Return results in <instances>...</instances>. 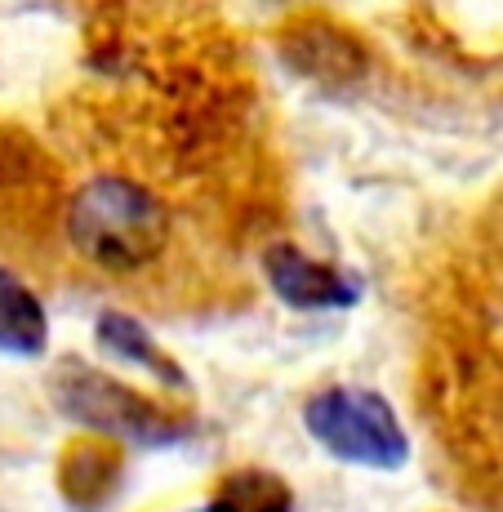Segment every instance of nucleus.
<instances>
[{
  "label": "nucleus",
  "mask_w": 503,
  "mask_h": 512,
  "mask_svg": "<svg viewBox=\"0 0 503 512\" xmlns=\"http://www.w3.org/2000/svg\"><path fill=\"white\" fill-rule=\"evenodd\" d=\"M49 401L72 428H81L85 437H103L116 446H143V450H161V446H179L187 437V419H179L174 410H165L161 401L134 392L130 383L112 379L98 366L81 357H63L49 370Z\"/></svg>",
  "instance_id": "2"
},
{
  "label": "nucleus",
  "mask_w": 503,
  "mask_h": 512,
  "mask_svg": "<svg viewBox=\"0 0 503 512\" xmlns=\"http://www.w3.org/2000/svg\"><path fill=\"white\" fill-rule=\"evenodd\" d=\"M263 277H268L272 294L285 308H299V312H339L361 299V285L348 272L312 259L299 245H272L263 254Z\"/></svg>",
  "instance_id": "4"
},
{
  "label": "nucleus",
  "mask_w": 503,
  "mask_h": 512,
  "mask_svg": "<svg viewBox=\"0 0 503 512\" xmlns=\"http://www.w3.org/2000/svg\"><path fill=\"white\" fill-rule=\"evenodd\" d=\"M67 245L103 272H143L170 250L174 214L152 187L98 174L85 179L63 214Z\"/></svg>",
  "instance_id": "1"
},
{
  "label": "nucleus",
  "mask_w": 503,
  "mask_h": 512,
  "mask_svg": "<svg viewBox=\"0 0 503 512\" xmlns=\"http://www.w3.org/2000/svg\"><path fill=\"white\" fill-rule=\"evenodd\" d=\"M121 472H125L121 446L81 432V437H72L63 446V455H58V490H63V499L72 508L94 512L112 499Z\"/></svg>",
  "instance_id": "6"
},
{
  "label": "nucleus",
  "mask_w": 503,
  "mask_h": 512,
  "mask_svg": "<svg viewBox=\"0 0 503 512\" xmlns=\"http://www.w3.org/2000/svg\"><path fill=\"white\" fill-rule=\"evenodd\" d=\"M49 348V317L41 294L0 263V357L32 361Z\"/></svg>",
  "instance_id": "8"
},
{
  "label": "nucleus",
  "mask_w": 503,
  "mask_h": 512,
  "mask_svg": "<svg viewBox=\"0 0 503 512\" xmlns=\"http://www.w3.org/2000/svg\"><path fill=\"white\" fill-rule=\"evenodd\" d=\"M303 428L330 459L370 472H397L410 459V437L397 410L374 388H321L303 401Z\"/></svg>",
  "instance_id": "3"
},
{
  "label": "nucleus",
  "mask_w": 503,
  "mask_h": 512,
  "mask_svg": "<svg viewBox=\"0 0 503 512\" xmlns=\"http://www.w3.org/2000/svg\"><path fill=\"white\" fill-rule=\"evenodd\" d=\"M94 343L107 352V357L125 361V366L143 370L147 379H156L161 388H174V392H187V370L179 366V357H170V352L156 343V334L143 326L138 317L130 312H98L94 321Z\"/></svg>",
  "instance_id": "7"
},
{
  "label": "nucleus",
  "mask_w": 503,
  "mask_h": 512,
  "mask_svg": "<svg viewBox=\"0 0 503 512\" xmlns=\"http://www.w3.org/2000/svg\"><path fill=\"white\" fill-rule=\"evenodd\" d=\"M214 504L223 512H294V495L268 468H236L219 481Z\"/></svg>",
  "instance_id": "9"
},
{
  "label": "nucleus",
  "mask_w": 503,
  "mask_h": 512,
  "mask_svg": "<svg viewBox=\"0 0 503 512\" xmlns=\"http://www.w3.org/2000/svg\"><path fill=\"white\" fill-rule=\"evenodd\" d=\"M285 54L303 76L321 85H357L366 76V49L352 32L334 27L330 18H303L285 36Z\"/></svg>",
  "instance_id": "5"
},
{
  "label": "nucleus",
  "mask_w": 503,
  "mask_h": 512,
  "mask_svg": "<svg viewBox=\"0 0 503 512\" xmlns=\"http://www.w3.org/2000/svg\"><path fill=\"white\" fill-rule=\"evenodd\" d=\"M192 512H223L219 504H205V508H192Z\"/></svg>",
  "instance_id": "10"
}]
</instances>
